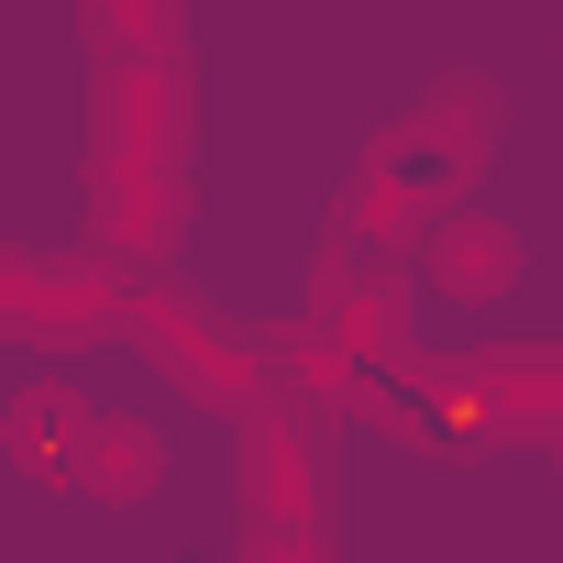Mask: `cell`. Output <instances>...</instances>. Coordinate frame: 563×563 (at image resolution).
Returning a JSON list of instances; mask_svg holds the SVG:
<instances>
[{
    "instance_id": "8992f818",
    "label": "cell",
    "mask_w": 563,
    "mask_h": 563,
    "mask_svg": "<svg viewBox=\"0 0 563 563\" xmlns=\"http://www.w3.org/2000/svg\"><path fill=\"white\" fill-rule=\"evenodd\" d=\"M420 288L431 299H508L519 288V232L497 221V210H442L431 232H420Z\"/></svg>"
},
{
    "instance_id": "3957f363",
    "label": "cell",
    "mask_w": 563,
    "mask_h": 563,
    "mask_svg": "<svg viewBox=\"0 0 563 563\" xmlns=\"http://www.w3.org/2000/svg\"><path fill=\"white\" fill-rule=\"evenodd\" d=\"M243 541L254 552H321L332 541V464L288 398L243 409Z\"/></svg>"
},
{
    "instance_id": "5b68a950",
    "label": "cell",
    "mask_w": 563,
    "mask_h": 563,
    "mask_svg": "<svg viewBox=\"0 0 563 563\" xmlns=\"http://www.w3.org/2000/svg\"><path fill=\"white\" fill-rule=\"evenodd\" d=\"M0 321L23 343H100V332H133V288L89 254H12L0 265Z\"/></svg>"
},
{
    "instance_id": "277c9868",
    "label": "cell",
    "mask_w": 563,
    "mask_h": 563,
    "mask_svg": "<svg viewBox=\"0 0 563 563\" xmlns=\"http://www.w3.org/2000/svg\"><path fill=\"white\" fill-rule=\"evenodd\" d=\"M133 343H144L199 409H232V420H243V409L265 398V354H254L210 299H188V288H177V299H133Z\"/></svg>"
},
{
    "instance_id": "52a82bcc",
    "label": "cell",
    "mask_w": 563,
    "mask_h": 563,
    "mask_svg": "<svg viewBox=\"0 0 563 563\" xmlns=\"http://www.w3.org/2000/svg\"><path fill=\"white\" fill-rule=\"evenodd\" d=\"M67 486H89L100 508H144L166 486V431L133 420V409H89L78 420V453H67Z\"/></svg>"
},
{
    "instance_id": "ba28073f",
    "label": "cell",
    "mask_w": 563,
    "mask_h": 563,
    "mask_svg": "<svg viewBox=\"0 0 563 563\" xmlns=\"http://www.w3.org/2000/svg\"><path fill=\"white\" fill-rule=\"evenodd\" d=\"M332 332H343V365H387L398 343H409V288H354V299H332Z\"/></svg>"
},
{
    "instance_id": "9c48e42d",
    "label": "cell",
    "mask_w": 563,
    "mask_h": 563,
    "mask_svg": "<svg viewBox=\"0 0 563 563\" xmlns=\"http://www.w3.org/2000/svg\"><path fill=\"white\" fill-rule=\"evenodd\" d=\"M78 420H89V409H78L67 387H23V398H12V453H23L34 475H67V453H78Z\"/></svg>"
},
{
    "instance_id": "6da1fadb",
    "label": "cell",
    "mask_w": 563,
    "mask_h": 563,
    "mask_svg": "<svg viewBox=\"0 0 563 563\" xmlns=\"http://www.w3.org/2000/svg\"><path fill=\"white\" fill-rule=\"evenodd\" d=\"M486 155H497V78H442V89H431L409 122H387L376 155L354 166L321 265H343V254H387V243H420L442 210H464V188H475Z\"/></svg>"
},
{
    "instance_id": "7a4b0ae2",
    "label": "cell",
    "mask_w": 563,
    "mask_h": 563,
    "mask_svg": "<svg viewBox=\"0 0 563 563\" xmlns=\"http://www.w3.org/2000/svg\"><path fill=\"white\" fill-rule=\"evenodd\" d=\"M89 210H100L111 254H166L177 221H188V67L166 45L111 56V78H100Z\"/></svg>"
}]
</instances>
